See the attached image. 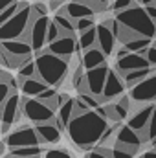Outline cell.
<instances>
[{
    "label": "cell",
    "instance_id": "836d02e7",
    "mask_svg": "<svg viewBox=\"0 0 156 158\" xmlns=\"http://www.w3.org/2000/svg\"><path fill=\"white\" fill-rule=\"evenodd\" d=\"M147 142L156 143V105H154V112L151 116V121H149V129H147Z\"/></svg>",
    "mask_w": 156,
    "mask_h": 158
},
{
    "label": "cell",
    "instance_id": "3957f363",
    "mask_svg": "<svg viewBox=\"0 0 156 158\" xmlns=\"http://www.w3.org/2000/svg\"><path fill=\"white\" fill-rule=\"evenodd\" d=\"M116 20L119 22V26L127 28L129 31L140 37H149V39L156 37V22L149 17V13L142 6L134 4L129 9L116 13Z\"/></svg>",
    "mask_w": 156,
    "mask_h": 158
},
{
    "label": "cell",
    "instance_id": "52a82bcc",
    "mask_svg": "<svg viewBox=\"0 0 156 158\" xmlns=\"http://www.w3.org/2000/svg\"><path fill=\"white\" fill-rule=\"evenodd\" d=\"M4 143L9 149H18V147H31V145H40V138L37 134V129L33 127H20L9 134H6Z\"/></svg>",
    "mask_w": 156,
    "mask_h": 158
},
{
    "label": "cell",
    "instance_id": "6da1fadb",
    "mask_svg": "<svg viewBox=\"0 0 156 158\" xmlns=\"http://www.w3.org/2000/svg\"><path fill=\"white\" fill-rule=\"evenodd\" d=\"M107 129H109L107 112L101 107L74 116L72 121L68 123V127H66L70 140L77 145L79 149H92V147H96Z\"/></svg>",
    "mask_w": 156,
    "mask_h": 158
},
{
    "label": "cell",
    "instance_id": "cb8c5ba5",
    "mask_svg": "<svg viewBox=\"0 0 156 158\" xmlns=\"http://www.w3.org/2000/svg\"><path fill=\"white\" fill-rule=\"evenodd\" d=\"M153 72H154V70L149 66V68H140V70H132V72H123L121 76L125 79V85H127L129 88H132V86L138 85L140 81H143L145 77H149Z\"/></svg>",
    "mask_w": 156,
    "mask_h": 158
},
{
    "label": "cell",
    "instance_id": "74e56055",
    "mask_svg": "<svg viewBox=\"0 0 156 158\" xmlns=\"http://www.w3.org/2000/svg\"><path fill=\"white\" fill-rule=\"evenodd\" d=\"M44 158H74V156L64 149H50V151L44 153Z\"/></svg>",
    "mask_w": 156,
    "mask_h": 158
},
{
    "label": "cell",
    "instance_id": "f546056e",
    "mask_svg": "<svg viewBox=\"0 0 156 158\" xmlns=\"http://www.w3.org/2000/svg\"><path fill=\"white\" fill-rule=\"evenodd\" d=\"M140 151V147L125 145V143H114L112 147V158H132Z\"/></svg>",
    "mask_w": 156,
    "mask_h": 158
},
{
    "label": "cell",
    "instance_id": "7c38bea8",
    "mask_svg": "<svg viewBox=\"0 0 156 158\" xmlns=\"http://www.w3.org/2000/svg\"><path fill=\"white\" fill-rule=\"evenodd\" d=\"M109 72H110V68L107 64H101L97 68L86 70V79H88L90 94H94L97 98L103 96V88H105V83H107V77H109Z\"/></svg>",
    "mask_w": 156,
    "mask_h": 158
},
{
    "label": "cell",
    "instance_id": "8d00e7d4",
    "mask_svg": "<svg viewBox=\"0 0 156 158\" xmlns=\"http://www.w3.org/2000/svg\"><path fill=\"white\" fill-rule=\"evenodd\" d=\"M11 94H15V88H13L9 83H4V81H2V83H0V103H4Z\"/></svg>",
    "mask_w": 156,
    "mask_h": 158
},
{
    "label": "cell",
    "instance_id": "ab89813d",
    "mask_svg": "<svg viewBox=\"0 0 156 158\" xmlns=\"http://www.w3.org/2000/svg\"><path fill=\"white\" fill-rule=\"evenodd\" d=\"M31 9H33V17H48L50 6H44L42 2H37V4L31 6Z\"/></svg>",
    "mask_w": 156,
    "mask_h": 158
},
{
    "label": "cell",
    "instance_id": "d590c367",
    "mask_svg": "<svg viewBox=\"0 0 156 158\" xmlns=\"http://www.w3.org/2000/svg\"><path fill=\"white\" fill-rule=\"evenodd\" d=\"M61 35H63V33H61V28L51 20V22H50V28H48V44L53 42V40H57Z\"/></svg>",
    "mask_w": 156,
    "mask_h": 158
},
{
    "label": "cell",
    "instance_id": "f907efd6",
    "mask_svg": "<svg viewBox=\"0 0 156 158\" xmlns=\"http://www.w3.org/2000/svg\"><path fill=\"white\" fill-rule=\"evenodd\" d=\"M142 6H149V4H156V0H138Z\"/></svg>",
    "mask_w": 156,
    "mask_h": 158
},
{
    "label": "cell",
    "instance_id": "30bf717a",
    "mask_svg": "<svg viewBox=\"0 0 156 158\" xmlns=\"http://www.w3.org/2000/svg\"><path fill=\"white\" fill-rule=\"evenodd\" d=\"M77 50H79V40H76L74 35H61L57 40L48 44V52H51V53H55L63 59H68V61Z\"/></svg>",
    "mask_w": 156,
    "mask_h": 158
},
{
    "label": "cell",
    "instance_id": "d6a6232c",
    "mask_svg": "<svg viewBox=\"0 0 156 158\" xmlns=\"http://www.w3.org/2000/svg\"><path fill=\"white\" fill-rule=\"evenodd\" d=\"M37 76V63L35 61H28L22 68H18V77L26 79V77H35Z\"/></svg>",
    "mask_w": 156,
    "mask_h": 158
},
{
    "label": "cell",
    "instance_id": "4316f807",
    "mask_svg": "<svg viewBox=\"0 0 156 158\" xmlns=\"http://www.w3.org/2000/svg\"><path fill=\"white\" fill-rule=\"evenodd\" d=\"M97 46V28H90L88 31H83L81 37H79V48L81 50H90Z\"/></svg>",
    "mask_w": 156,
    "mask_h": 158
},
{
    "label": "cell",
    "instance_id": "7bdbcfd3",
    "mask_svg": "<svg viewBox=\"0 0 156 158\" xmlns=\"http://www.w3.org/2000/svg\"><path fill=\"white\" fill-rule=\"evenodd\" d=\"M84 158H110V156H107L105 153H101V151H99V149L96 147L94 151H90V153H88V155H86Z\"/></svg>",
    "mask_w": 156,
    "mask_h": 158
},
{
    "label": "cell",
    "instance_id": "44dd1931",
    "mask_svg": "<svg viewBox=\"0 0 156 158\" xmlns=\"http://www.w3.org/2000/svg\"><path fill=\"white\" fill-rule=\"evenodd\" d=\"M142 134L136 132L134 129H130L129 125H121L117 129V136H116V143H125V145H134L140 147L142 145Z\"/></svg>",
    "mask_w": 156,
    "mask_h": 158
},
{
    "label": "cell",
    "instance_id": "83f0119b",
    "mask_svg": "<svg viewBox=\"0 0 156 158\" xmlns=\"http://www.w3.org/2000/svg\"><path fill=\"white\" fill-rule=\"evenodd\" d=\"M105 112H107V118H110L112 121H121L129 116V109L123 107L121 103H112L109 107H105Z\"/></svg>",
    "mask_w": 156,
    "mask_h": 158
},
{
    "label": "cell",
    "instance_id": "5b68a950",
    "mask_svg": "<svg viewBox=\"0 0 156 158\" xmlns=\"http://www.w3.org/2000/svg\"><path fill=\"white\" fill-rule=\"evenodd\" d=\"M22 112L24 116L33 121V123H48V121H55V110L50 109L44 101H40L39 98H30V96H24L22 98Z\"/></svg>",
    "mask_w": 156,
    "mask_h": 158
},
{
    "label": "cell",
    "instance_id": "1f68e13d",
    "mask_svg": "<svg viewBox=\"0 0 156 158\" xmlns=\"http://www.w3.org/2000/svg\"><path fill=\"white\" fill-rule=\"evenodd\" d=\"M77 99L88 109V110H94V109H97L99 107V103H101V99L97 98V96H94V94H79Z\"/></svg>",
    "mask_w": 156,
    "mask_h": 158
},
{
    "label": "cell",
    "instance_id": "f6af8a7d",
    "mask_svg": "<svg viewBox=\"0 0 156 158\" xmlns=\"http://www.w3.org/2000/svg\"><path fill=\"white\" fill-rule=\"evenodd\" d=\"M117 103H121L123 107L130 109V96H119V101H117Z\"/></svg>",
    "mask_w": 156,
    "mask_h": 158
},
{
    "label": "cell",
    "instance_id": "4fadbf2b",
    "mask_svg": "<svg viewBox=\"0 0 156 158\" xmlns=\"http://www.w3.org/2000/svg\"><path fill=\"white\" fill-rule=\"evenodd\" d=\"M125 79L123 76L116 72V70H110L109 72V77H107V83H105V88H103V96L99 98L101 101H110L117 96H123L125 92Z\"/></svg>",
    "mask_w": 156,
    "mask_h": 158
},
{
    "label": "cell",
    "instance_id": "7a4b0ae2",
    "mask_svg": "<svg viewBox=\"0 0 156 158\" xmlns=\"http://www.w3.org/2000/svg\"><path fill=\"white\" fill-rule=\"evenodd\" d=\"M37 76H39L48 86H61L64 83V79L68 76V70H70V64H68V59H63L48 50L39 52L37 53Z\"/></svg>",
    "mask_w": 156,
    "mask_h": 158
},
{
    "label": "cell",
    "instance_id": "8fae6325",
    "mask_svg": "<svg viewBox=\"0 0 156 158\" xmlns=\"http://www.w3.org/2000/svg\"><path fill=\"white\" fill-rule=\"evenodd\" d=\"M154 112V105H147L140 110H136L130 118H129V127L134 129L136 132L142 134V140L147 142V129H149V121H151V116Z\"/></svg>",
    "mask_w": 156,
    "mask_h": 158
},
{
    "label": "cell",
    "instance_id": "816d5d0a",
    "mask_svg": "<svg viewBox=\"0 0 156 158\" xmlns=\"http://www.w3.org/2000/svg\"><path fill=\"white\" fill-rule=\"evenodd\" d=\"M4 158H13V156H9V155H7V156H4Z\"/></svg>",
    "mask_w": 156,
    "mask_h": 158
},
{
    "label": "cell",
    "instance_id": "c3c4849f",
    "mask_svg": "<svg viewBox=\"0 0 156 158\" xmlns=\"http://www.w3.org/2000/svg\"><path fill=\"white\" fill-rule=\"evenodd\" d=\"M127 53H130V52H129V50H127V48L123 46L121 50H117V52H116V59H121V57H125Z\"/></svg>",
    "mask_w": 156,
    "mask_h": 158
},
{
    "label": "cell",
    "instance_id": "484cf974",
    "mask_svg": "<svg viewBox=\"0 0 156 158\" xmlns=\"http://www.w3.org/2000/svg\"><path fill=\"white\" fill-rule=\"evenodd\" d=\"M129 52H134V53H145L149 48H151V39L149 37H134L129 42L123 44Z\"/></svg>",
    "mask_w": 156,
    "mask_h": 158
},
{
    "label": "cell",
    "instance_id": "7402d4cb",
    "mask_svg": "<svg viewBox=\"0 0 156 158\" xmlns=\"http://www.w3.org/2000/svg\"><path fill=\"white\" fill-rule=\"evenodd\" d=\"M64 9H66V15H68V17H72L74 20L84 19V17H94V13H96V9H94V7H90L88 4L79 2V0L70 2L68 6H64Z\"/></svg>",
    "mask_w": 156,
    "mask_h": 158
},
{
    "label": "cell",
    "instance_id": "ee69618b",
    "mask_svg": "<svg viewBox=\"0 0 156 158\" xmlns=\"http://www.w3.org/2000/svg\"><path fill=\"white\" fill-rule=\"evenodd\" d=\"M143 7H145V11L149 13V17L156 22V4H149V6H143Z\"/></svg>",
    "mask_w": 156,
    "mask_h": 158
},
{
    "label": "cell",
    "instance_id": "d4e9b609",
    "mask_svg": "<svg viewBox=\"0 0 156 158\" xmlns=\"http://www.w3.org/2000/svg\"><path fill=\"white\" fill-rule=\"evenodd\" d=\"M2 64L6 66V68H22L28 61H30V57H22V55H13V53H9V52H6V50H2Z\"/></svg>",
    "mask_w": 156,
    "mask_h": 158
},
{
    "label": "cell",
    "instance_id": "8992f818",
    "mask_svg": "<svg viewBox=\"0 0 156 158\" xmlns=\"http://www.w3.org/2000/svg\"><path fill=\"white\" fill-rule=\"evenodd\" d=\"M50 19L48 17H33L31 24H30V30L26 33L24 40H28L31 46H33V52H42L44 44L48 42V28H50Z\"/></svg>",
    "mask_w": 156,
    "mask_h": 158
},
{
    "label": "cell",
    "instance_id": "603a6c76",
    "mask_svg": "<svg viewBox=\"0 0 156 158\" xmlns=\"http://www.w3.org/2000/svg\"><path fill=\"white\" fill-rule=\"evenodd\" d=\"M53 22L61 28V33H63V35H74V31H77V28H76V20H74L72 17L66 15V9H64V7L59 9V11L55 13Z\"/></svg>",
    "mask_w": 156,
    "mask_h": 158
},
{
    "label": "cell",
    "instance_id": "b9f144b4",
    "mask_svg": "<svg viewBox=\"0 0 156 158\" xmlns=\"http://www.w3.org/2000/svg\"><path fill=\"white\" fill-rule=\"evenodd\" d=\"M55 94H57V90H55L53 86H50V88H46V90H44V92L40 94L39 99H40V101H48V99H51V98H53Z\"/></svg>",
    "mask_w": 156,
    "mask_h": 158
},
{
    "label": "cell",
    "instance_id": "2e32d148",
    "mask_svg": "<svg viewBox=\"0 0 156 158\" xmlns=\"http://www.w3.org/2000/svg\"><path fill=\"white\" fill-rule=\"evenodd\" d=\"M35 129L40 138V143H57L61 140V127L55 121L39 123V125H35Z\"/></svg>",
    "mask_w": 156,
    "mask_h": 158
},
{
    "label": "cell",
    "instance_id": "d6986e66",
    "mask_svg": "<svg viewBox=\"0 0 156 158\" xmlns=\"http://www.w3.org/2000/svg\"><path fill=\"white\" fill-rule=\"evenodd\" d=\"M2 50H6L13 55H22V57H31V53H33V46L24 39L2 40Z\"/></svg>",
    "mask_w": 156,
    "mask_h": 158
},
{
    "label": "cell",
    "instance_id": "60d3db41",
    "mask_svg": "<svg viewBox=\"0 0 156 158\" xmlns=\"http://www.w3.org/2000/svg\"><path fill=\"white\" fill-rule=\"evenodd\" d=\"M147 59H149V63H151V66H156V46L154 44H151V48L143 53Z\"/></svg>",
    "mask_w": 156,
    "mask_h": 158
},
{
    "label": "cell",
    "instance_id": "277c9868",
    "mask_svg": "<svg viewBox=\"0 0 156 158\" xmlns=\"http://www.w3.org/2000/svg\"><path fill=\"white\" fill-rule=\"evenodd\" d=\"M33 20V9L26 2L17 15H13L7 22L0 24V39L2 40H13V39H24L30 24Z\"/></svg>",
    "mask_w": 156,
    "mask_h": 158
},
{
    "label": "cell",
    "instance_id": "681fc988",
    "mask_svg": "<svg viewBox=\"0 0 156 158\" xmlns=\"http://www.w3.org/2000/svg\"><path fill=\"white\" fill-rule=\"evenodd\" d=\"M142 158H156V151L153 149V151H149V153H145V155H143Z\"/></svg>",
    "mask_w": 156,
    "mask_h": 158
},
{
    "label": "cell",
    "instance_id": "7dc6e473",
    "mask_svg": "<svg viewBox=\"0 0 156 158\" xmlns=\"http://www.w3.org/2000/svg\"><path fill=\"white\" fill-rule=\"evenodd\" d=\"M17 0H0V11L2 9H6V7H9L11 4H15Z\"/></svg>",
    "mask_w": 156,
    "mask_h": 158
},
{
    "label": "cell",
    "instance_id": "9a60e30c",
    "mask_svg": "<svg viewBox=\"0 0 156 158\" xmlns=\"http://www.w3.org/2000/svg\"><path fill=\"white\" fill-rule=\"evenodd\" d=\"M116 33L105 24V22H101L99 26H97V46L105 52V55H110L112 52H114V46H116Z\"/></svg>",
    "mask_w": 156,
    "mask_h": 158
},
{
    "label": "cell",
    "instance_id": "ac0fdd59",
    "mask_svg": "<svg viewBox=\"0 0 156 158\" xmlns=\"http://www.w3.org/2000/svg\"><path fill=\"white\" fill-rule=\"evenodd\" d=\"M18 81H20V88H22L24 96H30V98H39L46 88H50L39 76H35V77H26V79L18 77Z\"/></svg>",
    "mask_w": 156,
    "mask_h": 158
},
{
    "label": "cell",
    "instance_id": "4dcf8cb0",
    "mask_svg": "<svg viewBox=\"0 0 156 158\" xmlns=\"http://www.w3.org/2000/svg\"><path fill=\"white\" fill-rule=\"evenodd\" d=\"M26 2H15V4H11L9 7H6V9H2L0 11V24H4V22H7L13 15H17L18 11H20V7L24 6Z\"/></svg>",
    "mask_w": 156,
    "mask_h": 158
},
{
    "label": "cell",
    "instance_id": "ba28073f",
    "mask_svg": "<svg viewBox=\"0 0 156 158\" xmlns=\"http://www.w3.org/2000/svg\"><path fill=\"white\" fill-rule=\"evenodd\" d=\"M20 114H24L22 112V99L15 92L2 103V132L4 134H9V127L20 119Z\"/></svg>",
    "mask_w": 156,
    "mask_h": 158
},
{
    "label": "cell",
    "instance_id": "f35d334b",
    "mask_svg": "<svg viewBox=\"0 0 156 158\" xmlns=\"http://www.w3.org/2000/svg\"><path fill=\"white\" fill-rule=\"evenodd\" d=\"M130 6H134V2H132V0H114L110 7H112L116 13H119V11H125V9H129Z\"/></svg>",
    "mask_w": 156,
    "mask_h": 158
},
{
    "label": "cell",
    "instance_id": "5bb4252c",
    "mask_svg": "<svg viewBox=\"0 0 156 158\" xmlns=\"http://www.w3.org/2000/svg\"><path fill=\"white\" fill-rule=\"evenodd\" d=\"M149 66H151V63H149V59H147L143 53H134V52H130V53H127L125 57L116 59V70L119 74H123V72H132V70H140V68H149Z\"/></svg>",
    "mask_w": 156,
    "mask_h": 158
},
{
    "label": "cell",
    "instance_id": "e575fe53",
    "mask_svg": "<svg viewBox=\"0 0 156 158\" xmlns=\"http://www.w3.org/2000/svg\"><path fill=\"white\" fill-rule=\"evenodd\" d=\"M76 28H77V31H88L90 28H94V19L92 17H84V19H79L76 20Z\"/></svg>",
    "mask_w": 156,
    "mask_h": 158
},
{
    "label": "cell",
    "instance_id": "f5cc1de1",
    "mask_svg": "<svg viewBox=\"0 0 156 158\" xmlns=\"http://www.w3.org/2000/svg\"><path fill=\"white\" fill-rule=\"evenodd\" d=\"M154 151H156V143H154Z\"/></svg>",
    "mask_w": 156,
    "mask_h": 158
},
{
    "label": "cell",
    "instance_id": "ffe728a7",
    "mask_svg": "<svg viewBox=\"0 0 156 158\" xmlns=\"http://www.w3.org/2000/svg\"><path fill=\"white\" fill-rule=\"evenodd\" d=\"M74 116H76V99L68 98V99L61 105V109L57 110L55 123H57V125L61 127V131H63V129H66V127H68V123L72 121Z\"/></svg>",
    "mask_w": 156,
    "mask_h": 158
},
{
    "label": "cell",
    "instance_id": "f1b7e54d",
    "mask_svg": "<svg viewBox=\"0 0 156 158\" xmlns=\"http://www.w3.org/2000/svg\"><path fill=\"white\" fill-rule=\"evenodd\" d=\"M42 155V149L39 145H31V147H18V149H11L13 158H39Z\"/></svg>",
    "mask_w": 156,
    "mask_h": 158
},
{
    "label": "cell",
    "instance_id": "e0dca14e",
    "mask_svg": "<svg viewBox=\"0 0 156 158\" xmlns=\"http://www.w3.org/2000/svg\"><path fill=\"white\" fill-rule=\"evenodd\" d=\"M105 59H107L105 52L99 46H94L90 50H84V53L81 55V64L84 66V70H92V68L105 64Z\"/></svg>",
    "mask_w": 156,
    "mask_h": 158
},
{
    "label": "cell",
    "instance_id": "bcb514c9",
    "mask_svg": "<svg viewBox=\"0 0 156 158\" xmlns=\"http://www.w3.org/2000/svg\"><path fill=\"white\" fill-rule=\"evenodd\" d=\"M63 2H66V0H50V9L57 11V9H59V6H61Z\"/></svg>",
    "mask_w": 156,
    "mask_h": 158
},
{
    "label": "cell",
    "instance_id": "9c48e42d",
    "mask_svg": "<svg viewBox=\"0 0 156 158\" xmlns=\"http://www.w3.org/2000/svg\"><path fill=\"white\" fill-rule=\"evenodd\" d=\"M130 99L138 103H147L156 99V74H151L149 77L140 81L130 88Z\"/></svg>",
    "mask_w": 156,
    "mask_h": 158
}]
</instances>
